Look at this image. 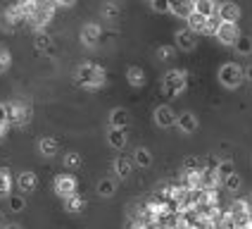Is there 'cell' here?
I'll use <instances>...</instances> for the list:
<instances>
[{"mask_svg": "<svg viewBox=\"0 0 252 229\" xmlns=\"http://www.w3.org/2000/svg\"><path fill=\"white\" fill-rule=\"evenodd\" d=\"M126 81L131 86H136V88H138V86H145V72L140 70V67H136V65L128 67V70H126Z\"/></svg>", "mask_w": 252, "mask_h": 229, "instance_id": "obj_22", "label": "cell"}, {"mask_svg": "<svg viewBox=\"0 0 252 229\" xmlns=\"http://www.w3.org/2000/svg\"><path fill=\"white\" fill-rule=\"evenodd\" d=\"M102 17H105V19H119V5L105 2V5H102Z\"/></svg>", "mask_w": 252, "mask_h": 229, "instance_id": "obj_32", "label": "cell"}, {"mask_svg": "<svg viewBox=\"0 0 252 229\" xmlns=\"http://www.w3.org/2000/svg\"><path fill=\"white\" fill-rule=\"evenodd\" d=\"M57 151H60V143H57L55 136H43V139H38V153L43 157H53Z\"/></svg>", "mask_w": 252, "mask_h": 229, "instance_id": "obj_16", "label": "cell"}, {"mask_svg": "<svg viewBox=\"0 0 252 229\" xmlns=\"http://www.w3.org/2000/svg\"><path fill=\"white\" fill-rule=\"evenodd\" d=\"M24 19H27V14L19 7V2L7 5V7L2 10V14H0V24H2V27H19Z\"/></svg>", "mask_w": 252, "mask_h": 229, "instance_id": "obj_7", "label": "cell"}, {"mask_svg": "<svg viewBox=\"0 0 252 229\" xmlns=\"http://www.w3.org/2000/svg\"><path fill=\"white\" fill-rule=\"evenodd\" d=\"M217 172H219V177H221V182H224L226 177H231L236 167H233V160H221L219 165H217Z\"/></svg>", "mask_w": 252, "mask_h": 229, "instance_id": "obj_30", "label": "cell"}, {"mask_svg": "<svg viewBox=\"0 0 252 229\" xmlns=\"http://www.w3.org/2000/svg\"><path fill=\"white\" fill-rule=\"evenodd\" d=\"M53 189H55V193L60 198H69L76 193V179H74V174L69 172H64V174H57L55 182H53Z\"/></svg>", "mask_w": 252, "mask_h": 229, "instance_id": "obj_6", "label": "cell"}, {"mask_svg": "<svg viewBox=\"0 0 252 229\" xmlns=\"http://www.w3.org/2000/svg\"><path fill=\"white\" fill-rule=\"evenodd\" d=\"M243 79H245V70H243L240 65H236V62H226V65H221V70H219V81L224 86L236 88V86H240Z\"/></svg>", "mask_w": 252, "mask_h": 229, "instance_id": "obj_5", "label": "cell"}, {"mask_svg": "<svg viewBox=\"0 0 252 229\" xmlns=\"http://www.w3.org/2000/svg\"><path fill=\"white\" fill-rule=\"evenodd\" d=\"M221 184H224L226 191H238L240 184H243V179H240V174H238V172H233L231 177H226V179L221 182Z\"/></svg>", "mask_w": 252, "mask_h": 229, "instance_id": "obj_31", "label": "cell"}, {"mask_svg": "<svg viewBox=\"0 0 252 229\" xmlns=\"http://www.w3.org/2000/svg\"><path fill=\"white\" fill-rule=\"evenodd\" d=\"M176 117H179V114L174 113L169 105H159V108H155V124H157V127H162V129L174 127V124H176Z\"/></svg>", "mask_w": 252, "mask_h": 229, "instance_id": "obj_8", "label": "cell"}, {"mask_svg": "<svg viewBox=\"0 0 252 229\" xmlns=\"http://www.w3.org/2000/svg\"><path fill=\"white\" fill-rule=\"evenodd\" d=\"M217 14H219L221 22H233L236 24V19H240V7L236 2H221L217 7Z\"/></svg>", "mask_w": 252, "mask_h": 229, "instance_id": "obj_12", "label": "cell"}, {"mask_svg": "<svg viewBox=\"0 0 252 229\" xmlns=\"http://www.w3.org/2000/svg\"><path fill=\"white\" fill-rule=\"evenodd\" d=\"M248 200H250V208H252V196H250V198H248Z\"/></svg>", "mask_w": 252, "mask_h": 229, "instance_id": "obj_46", "label": "cell"}, {"mask_svg": "<svg viewBox=\"0 0 252 229\" xmlns=\"http://www.w3.org/2000/svg\"><path fill=\"white\" fill-rule=\"evenodd\" d=\"M195 34L190 31V29H179L176 31V45L183 48V50H193L195 48Z\"/></svg>", "mask_w": 252, "mask_h": 229, "instance_id": "obj_18", "label": "cell"}, {"mask_svg": "<svg viewBox=\"0 0 252 229\" xmlns=\"http://www.w3.org/2000/svg\"><path fill=\"white\" fill-rule=\"evenodd\" d=\"M36 12L29 17L27 22L31 24L33 29H45L50 24V19H53V14H55V0H36Z\"/></svg>", "mask_w": 252, "mask_h": 229, "instance_id": "obj_3", "label": "cell"}, {"mask_svg": "<svg viewBox=\"0 0 252 229\" xmlns=\"http://www.w3.org/2000/svg\"><path fill=\"white\" fill-rule=\"evenodd\" d=\"M27 208V198L24 196H10V210L12 213H22Z\"/></svg>", "mask_w": 252, "mask_h": 229, "instance_id": "obj_34", "label": "cell"}, {"mask_svg": "<svg viewBox=\"0 0 252 229\" xmlns=\"http://www.w3.org/2000/svg\"><path fill=\"white\" fill-rule=\"evenodd\" d=\"M171 12L188 19L190 14L195 12V0H171Z\"/></svg>", "mask_w": 252, "mask_h": 229, "instance_id": "obj_17", "label": "cell"}, {"mask_svg": "<svg viewBox=\"0 0 252 229\" xmlns=\"http://www.w3.org/2000/svg\"><path fill=\"white\" fill-rule=\"evenodd\" d=\"M183 167H186V170H202V167H200V162H197V157H186Z\"/></svg>", "mask_w": 252, "mask_h": 229, "instance_id": "obj_39", "label": "cell"}, {"mask_svg": "<svg viewBox=\"0 0 252 229\" xmlns=\"http://www.w3.org/2000/svg\"><path fill=\"white\" fill-rule=\"evenodd\" d=\"M64 210H67V213H81V210H84V198H81L79 193L64 198Z\"/></svg>", "mask_w": 252, "mask_h": 229, "instance_id": "obj_25", "label": "cell"}, {"mask_svg": "<svg viewBox=\"0 0 252 229\" xmlns=\"http://www.w3.org/2000/svg\"><path fill=\"white\" fill-rule=\"evenodd\" d=\"M188 29H190L193 34H197V31H207V17L200 14V12H193L188 17Z\"/></svg>", "mask_w": 252, "mask_h": 229, "instance_id": "obj_23", "label": "cell"}, {"mask_svg": "<svg viewBox=\"0 0 252 229\" xmlns=\"http://www.w3.org/2000/svg\"><path fill=\"white\" fill-rule=\"evenodd\" d=\"M10 186H12V177H10V170L0 167V198H5L10 193Z\"/></svg>", "mask_w": 252, "mask_h": 229, "instance_id": "obj_26", "label": "cell"}, {"mask_svg": "<svg viewBox=\"0 0 252 229\" xmlns=\"http://www.w3.org/2000/svg\"><path fill=\"white\" fill-rule=\"evenodd\" d=\"M245 79H248V81H252V65H248V67H245Z\"/></svg>", "mask_w": 252, "mask_h": 229, "instance_id": "obj_43", "label": "cell"}, {"mask_svg": "<svg viewBox=\"0 0 252 229\" xmlns=\"http://www.w3.org/2000/svg\"><path fill=\"white\" fill-rule=\"evenodd\" d=\"M217 38L224 43V45H236V41L240 38L238 27H236L233 22H221V27L217 31Z\"/></svg>", "mask_w": 252, "mask_h": 229, "instance_id": "obj_9", "label": "cell"}, {"mask_svg": "<svg viewBox=\"0 0 252 229\" xmlns=\"http://www.w3.org/2000/svg\"><path fill=\"white\" fill-rule=\"evenodd\" d=\"M0 124H10V117H7V103H0Z\"/></svg>", "mask_w": 252, "mask_h": 229, "instance_id": "obj_40", "label": "cell"}, {"mask_svg": "<svg viewBox=\"0 0 252 229\" xmlns=\"http://www.w3.org/2000/svg\"><path fill=\"white\" fill-rule=\"evenodd\" d=\"M114 191H117L114 179H100V182H98V193L102 196V198H110V196H114Z\"/></svg>", "mask_w": 252, "mask_h": 229, "instance_id": "obj_27", "label": "cell"}, {"mask_svg": "<svg viewBox=\"0 0 252 229\" xmlns=\"http://www.w3.org/2000/svg\"><path fill=\"white\" fill-rule=\"evenodd\" d=\"M17 186H19V191L22 193H31V191H36V186H38V177H36V172H19L17 174Z\"/></svg>", "mask_w": 252, "mask_h": 229, "instance_id": "obj_10", "label": "cell"}, {"mask_svg": "<svg viewBox=\"0 0 252 229\" xmlns=\"http://www.w3.org/2000/svg\"><path fill=\"white\" fill-rule=\"evenodd\" d=\"M10 62H12V55H10V50L5 48V45H0V72H5L10 67Z\"/></svg>", "mask_w": 252, "mask_h": 229, "instance_id": "obj_35", "label": "cell"}, {"mask_svg": "<svg viewBox=\"0 0 252 229\" xmlns=\"http://www.w3.org/2000/svg\"><path fill=\"white\" fill-rule=\"evenodd\" d=\"M74 79H76V84L84 86V88H100V86L105 84L107 74H105V70H102L100 65L84 62V65H79V67H76Z\"/></svg>", "mask_w": 252, "mask_h": 229, "instance_id": "obj_1", "label": "cell"}, {"mask_svg": "<svg viewBox=\"0 0 252 229\" xmlns=\"http://www.w3.org/2000/svg\"><path fill=\"white\" fill-rule=\"evenodd\" d=\"M107 143H110L112 148H117V151H122L126 143H128V134H126V129L110 127V129H107Z\"/></svg>", "mask_w": 252, "mask_h": 229, "instance_id": "obj_13", "label": "cell"}, {"mask_svg": "<svg viewBox=\"0 0 252 229\" xmlns=\"http://www.w3.org/2000/svg\"><path fill=\"white\" fill-rule=\"evenodd\" d=\"M36 48L41 50V53H50L53 50V38L48 36V34H43V31H38V36H36Z\"/></svg>", "mask_w": 252, "mask_h": 229, "instance_id": "obj_29", "label": "cell"}, {"mask_svg": "<svg viewBox=\"0 0 252 229\" xmlns=\"http://www.w3.org/2000/svg\"><path fill=\"white\" fill-rule=\"evenodd\" d=\"M150 2H153V0H150Z\"/></svg>", "mask_w": 252, "mask_h": 229, "instance_id": "obj_47", "label": "cell"}, {"mask_svg": "<svg viewBox=\"0 0 252 229\" xmlns=\"http://www.w3.org/2000/svg\"><path fill=\"white\" fill-rule=\"evenodd\" d=\"M236 50H238V53H243V55L252 53V38H248V36H240L238 41H236Z\"/></svg>", "mask_w": 252, "mask_h": 229, "instance_id": "obj_33", "label": "cell"}, {"mask_svg": "<svg viewBox=\"0 0 252 229\" xmlns=\"http://www.w3.org/2000/svg\"><path fill=\"white\" fill-rule=\"evenodd\" d=\"M186 86H188V74L183 70H169L162 79V91L169 98H176L179 93H183Z\"/></svg>", "mask_w": 252, "mask_h": 229, "instance_id": "obj_2", "label": "cell"}, {"mask_svg": "<svg viewBox=\"0 0 252 229\" xmlns=\"http://www.w3.org/2000/svg\"><path fill=\"white\" fill-rule=\"evenodd\" d=\"M128 122H131V117H128V113H126L124 108H114L112 113H110V127L126 129L128 127Z\"/></svg>", "mask_w": 252, "mask_h": 229, "instance_id": "obj_19", "label": "cell"}, {"mask_svg": "<svg viewBox=\"0 0 252 229\" xmlns=\"http://www.w3.org/2000/svg\"><path fill=\"white\" fill-rule=\"evenodd\" d=\"M0 229H22V227H19V225H14V222H5Z\"/></svg>", "mask_w": 252, "mask_h": 229, "instance_id": "obj_41", "label": "cell"}, {"mask_svg": "<svg viewBox=\"0 0 252 229\" xmlns=\"http://www.w3.org/2000/svg\"><path fill=\"white\" fill-rule=\"evenodd\" d=\"M176 127L181 129V134H193L197 129V117L193 113H181L176 117Z\"/></svg>", "mask_w": 252, "mask_h": 229, "instance_id": "obj_15", "label": "cell"}, {"mask_svg": "<svg viewBox=\"0 0 252 229\" xmlns=\"http://www.w3.org/2000/svg\"><path fill=\"white\" fill-rule=\"evenodd\" d=\"M57 5H74V2H76V0H55Z\"/></svg>", "mask_w": 252, "mask_h": 229, "instance_id": "obj_44", "label": "cell"}, {"mask_svg": "<svg viewBox=\"0 0 252 229\" xmlns=\"http://www.w3.org/2000/svg\"><path fill=\"white\" fill-rule=\"evenodd\" d=\"M195 12L212 17V14H217V2L214 0H195Z\"/></svg>", "mask_w": 252, "mask_h": 229, "instance_id": "obj_24", "label": "cell"}, {"mask_svg": "<svg viewBox=\"0 0 252 229\" xmlns=\"http://www.w3.org/2000/svg\"><path fill=\"white\" fill-rule=\"evenodd\" d=\"M153 10H157V12H169V10H171V0H153Z\"/></svg>", "mask_w": 252, "mask_h": 229, "instance_id": "obj_37", "label": "cell"}, {"mask_svg": "<svg viewBox=\"0 0 252 229\" xmlns=\"http://www.w3.org/2000/svg\"><path fill=\"white\" fill-rule=\"evenodd\" d=\"M133 165H138V167H150L153 165V153L148 151V148H143V146H138L136 151H133Z\"/></svg>", "mask_w": 252, "mask_h": 229, "instance_id": "obj_21", "label": "cell"}, {"mask_svg": "<svg viewBox=\"0 0 252 229\" xmlns=\"http://www.w3.org/2000/svg\"><path fill=\"white\" fill-rule=\"evenodd\" d=\"M252 213V208H250V200H233L231 203V210H228V215L233 217V220H238V217H245V215H250Z\"/></svg>", "mask_w": 252, "mask_h": 229, "instance_id": "obj_20", "label": "cell"}, {"mask_svg": "<svg viewBox=\"0 0 252 229\" xmlns=\"http://www.w3.org/2000/svg\"><path fill=\"white\" fill-rule=\"evenodd\" d=\"M112 170H114V174H117V179H128L131 172H133V160H128L126 155L114 157Z\"/></svg>", "mask_w": 252, "mask_h": 229, "instance_id": "obj_11", "label": "cell"}, {"mask_svg": "<svg viewBox=\"0 0 252 229\" xmlns=\"http://www.w3.org/2000/svg\"><path fill=\"white\" fill-rule=\"evenodd\" d=\"M7 117H10V124L24 127L31 122V105L27 100H10L7 103Z\"/></svg>", "mask_w": 252, "mask_h": 229, "instance_id": "obj_4", "label": "cell"}, {"mask_svg": "<svg viewBox=\"0 0 252 229\" xmlns=\"http://www.w3.org/2000/svg\"><path fill=\"white\" fill-rule=\"evenodd\" d=\"M171 55H174V48H171V45L157 48V57H159V60H171Z\"/></svg>", "mask_w": 252, "mask_h": 229, "instance_id": "obj_38", "label": "cell"}, {"mask_svg": "<svg viewBox=\"0 0 252 229\" xmlns=\"http://www.w3.org/2000/svg\"><path fill=\"white\" fill-rule=\"evenodd\" d=\"M100 27L98 24H84L81 27V43L84 45H98V41H100Z\"/></svg>", "mask_w": 252, "mask_h": 229, "instance_id": "obj_14", "label": "cell"}, {"mask_svg": "<svg viewBox=\"0 0 252 229\" xmlns=\"http://www.w3.org/2000/svg\"><path fill=\"white\" fill-rule=\"evenodd\" d=\"M5 225V215H2V210H0V227Z\"/></svg>", "mask_w": 252, "mask_h": 229, "instance_id": "obj_45", "label": "cell"}, {"mask_svg": "<svg viewBox=\"0 0 252 229\" xmlns=\"http://www.w3.org/2000/svg\"><path fill=\"white\" fill-rule=\"evenodd\" d=\"M7 127H10V124H0V141L5 139V134H7Z\"/></svg>", "mask_w": 252, "mask_h": 229, "instance_id": "obj_42", "label": "cell"}, {"mask_svg": "<svg viewBox=\"0 0 252 229\" xmlns=\"http://www.w3.org/2000/svg\"><path fill=\"white\" fill-rule=\"evenodd\" d=\"M219 27H221L219 14H212V17H207V31H210V34H217V31H219Z\"/></svg>", "mask_w": 252, "mask_h": 229, "instance_id": "obj_36", "label": "cell"}, {"mask_svg": "<svg viewBox=\"0 0 252 229\" xmlns=\"http://www.w3.org/2000/svg\"><path fill=\"white\" fill-rule=\"evenodd\" d=\"M62 162H64V167L67 170H76V167H81V153H76V151H69L67 155L62 157Z\"/></svg>", "mask_w": 252, "mask_h": 229, "instance_id": "obj_28", "label": "cell"}]
</instances>
